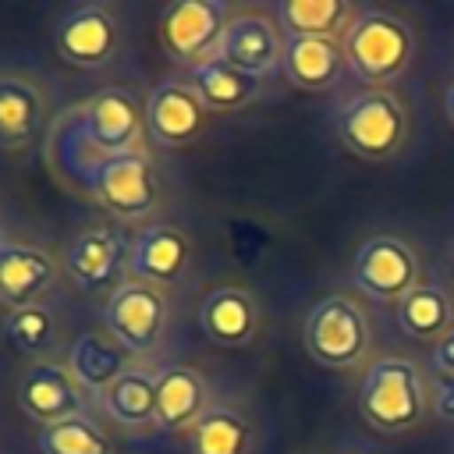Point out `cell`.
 Returning <instances> with one entry per match:
<instances>
[{
  "mask_svg": "<svg viewBox=\"0 0 454 454\" xmlns=\"http://www.w3.org/2000/svg\"><path fill=\"white\" fill-rule=\"evenodd\" d=\"M209 408V383L195 365L167 362L156 369V426L163 433H192Z\"/></svg>",
  "mask_w": 454,
  "mask_h": 454,
  "instance_id": "ac0fdd59",
  "label": "cell"
},
{
  "mask_svg": "<svg viewBox=\"0 0 454 454\" xmlns=\"http://www.w3.org/2000/svg\"><path fill=\"white\" fill-rule=\"evenodd\" d=\"M433 365H436L443 376H454V326L433 344Z\"/></svg>",
  "mask_w": 454,
  "mask_h": 454,
  "instance_id": "f1b7e54d",
  "label": "cell"
},
{
  "mask_svg": "<svg viewBox=\"0 0 454 454\" xmlns=\"http://www.w3.org/2000/svg\"><path fill=\"white\" fill-rule=\"evenodd\" d=\"M50 124V92L25 71H0V149H32Z\"/></svg>",
  "mask_w": 454,
  "mask_h": 454,
  "instance_id": "2e32d148",
  "label": "cell"
},
{
  "mask_svg": "<svg viewBox=\"0 0 454 454\" xmlns=\"http://www.w3.org/2000/svg\"><path fill=\"white\" fill-rule=\"evenodd\" d=\"M4 337L18 355L43 362V358H57L60 340H64V323H60V312L50 301L25 305V309H7Z\"/></svg>",
  "mask_w": 454,
  "mask_h": 454,
  "instance_id": "cb8c5ba5",
  "label": "cell"
},
{
  "mask_svg": "<svg viewBox=\"0 0 454 454\" xmlns=\"http://www.w3.org/2000/svg\"><path fill=\"white\" fill-rule=\"evenodd\" d=\"M348 67L340 39H312V35H284L280 71L291 85L305 92H323L340 82Z\"/></svg>",
  "mask_w": 454,
  "mask_h": 454,
  "instance_id": "ffe728a7",
  "label": "cell"
},
{
  "mask_svg": "<svg viewBox=\"0 0 454 454\" xmlns=\"http://www.w3.org/2000/svg\"><path fill=\"white\" fill-rule=\"evenodd\" d=\"M443 110H447V121L454 124V85L447 89V99H443Z\"/></svg>",
  "mask_w": 454,
  "mask_h": 454,
  "instance_id": "4dcf8cb0",
  "label": "cell"
},
{
  "mask_svg": "<svg viewBox=\"0 0 454 454\" xmlns=\"http://www.w3.org/2000/svg\"><path fill=\"white\" fill-rule=\"evenodd\" d=\"M280 57H284V35L270 14L252 11V7H241L231 14L223 39L216 46V60L238 71L270 78L273 71H280Z\"/></svg>",
  "mask_w": 454,
  "mask_h": 454,
  "instance_id": "e0dca14e",
  "label": "cell"
},
{
  "mask_svg": "<svg viewBox=\"0 0 454 454\" xmlns=\"http://www.w3.org/2000/svg\"><path fill=\"white\" fill-rule=\"evenodd\" d=\"M188 82H192V89L199 92V99L206 103L209 114L245 110L262 96V85H266V78L238 71V67H231V64H223L216 57L188 67Z\"/></svg>",
  "mask_w": 454,
  "mask_h": 454,
  "instance_id": "44dd1931",
  "label": "cell"
},
{
  "mask_svg": "<svg viewBox=\"0 0 454 454\" xmlns=\"http://www.w3.org/2000/svg\"><path fill=\"white\" fill-rule=\"evenodd\" d=\"M436 415L454 422V376H447L440 387H436Z\"/></svg>",
  "mask_w": 454,
  "mask_h": 454,
  "instance_id": "f546056e",
  "label": "cell"
},
{
  "mask_svg": "<svg viewBox=\"0 0 454 454\" xmlns=\"http://www.w3.org/2000/svg\"><path fill=\"white\" fill-rule=\"evenodd\" d=\"M78 135L92 153L117 156V153H142L149 128H145V99L131 85H103L71 114Z\"/></svg>",
  "mask_w": 454,
  "mask_h": 454,
  "instance_id": "8992f818",
  "label": "cell"
},
{
  "mask_svg": "<svg viewBox=\"0 0 454 454\" xmlns=\"http://www.w3.org/2000/svg\"><path fill=\"white\" fill-rule=\"evenodd\" d=\"M415 277H419L415 248L390 234L369 238L351 259V284L372 301H401L415 287Z\"/></svg>",
  "mask_w": 454,
  "mask_h": 454,
  "instance_id": "4fadbf2b",
  "label": "cell"
},
{
  "mask_svg": "<svg viewBox=\"0 0 454 454\" xmlns=\"http://www.w3.org/2000/svg\"><path fill=\"white\" fill-rule=\"evenodd\" d=\"M301 337L323 369H355L369 351V319L351 298L330 294L309 309Z\"/></svg>",
  "mask_w": 454,
  "mask_h": 454,
  "instance_id": "ba28073f",
  "label": "cell"
},
{
  "mask_svg": "<svg viewBox=\"0 0 454 454\" xmlns=\"http://www.w3.org/2000/svg\"><path fill=\"white\" fill-rule=\"evenodd\" d=\"M67 365L78 376V383L99 401V394L131 369V355L110 333H82L67 348Z\"/></svg>",
  "mask_w": 454,
  "mask_h": 454,
  "instance_id": "603a6c76",
  "label": "cell"
},
{
  "mask_svg": "<svg viewBox=\"0 0 454 454\" xmlns=\"http://www.w3.org/2000/svg\"><path fill=\"white\" fill-rule=\"evenodd\" d=\"M18 408L43 426H57V422H67V419H82V415H92L96 408V397L78 383V376L71 372L67 362L60 358H43V362H32L21 376H18Z\"/></svg>",
  "mask_w": 454,
  "mask_h": 454,
  "instance_id": "30bf717a",
  "label": "cell"
},
{
  "mask_svg": "<svg viewBox=\"0 0 454 454\" xmlns=\"http://www.w3.org/2000/svg\"><path fill=\"white\" fill-rule=\"evenodd\" d=\"M64 266L43 245L4 241L0 245V301L7 309H25L46 301L60 287Z\"/></svg>",
  "mask_w": 454,
  "mask_h": 454,
  "instance_id": "9a60e30c",
  "label": "cell"
},
{
  "mask_svg": "<svg viewBox=\"0 0 454 454\" xmlns=\"http://www.w3.org/2000/svg\"><path fill=\"white\" fill-rule=\"evenodd\" d=\"M128 248L124 234L114 223H89L60 252L64 277L85 294H114L128 280Z\"/></svg>",
  "mask_w": 454,
  "mask_h": 454,
  "instance_id": "9c48e42d",
  "label": "cell"
},
{
  "mask_svg": "<svg viewBox=\"0 0 454 454\" xmlns=\"http://www.w3.org/2000/svg\"><path fill=\"white\" fill-rule=\"evenodd\" d=\"M206 117H209V110L188 78H174V74L160 78L145 96L149 142H156L163 149H177V145L195 142L206 128Z\"/></svg>",
  "mask_w": 454,
  "mask_h": 454,
  "instance_id": "5bb4252c",
  "label": "cell"
},
{
  "mask_svg": "<svg viewBox=\"0 0 454 454\" xmlns=\"http://www.w3.org/2000/svg\"><path fill=\"white\" fill-rule=\"evenodd\" d=\"M53 160L99 206H106L121 220H142L160 202V174L145 149L117 153V156L92 153L71 117H67V124H60L53 131Z\"/></svg>",
  "mask_w": 454,
  "mask_h": 454,
  "instance_id": "6da1fadb",
  "label": "cell"
},
{
  "mask_svg": "<svg viewBox=\"0 0 454 454\" xmlns=\"http://www.w3.org/2000/svg\"><path fill=\"white\" fill-rule=\"evenodd\" d=\"M192 454H255V426L234 404H213L188 433Z\"/></svg>",
  "mask_w": 454,
  "mask_h": 454,
  "instance_id": "d4e9b609",
  "label": "cell"
},
{
  "mask_svg": "<svg viewBox=\"0 0 454 454\" xmlns=\"http://www.w3.org/2000/svg\"><path fill=\"white\" fill-rule=\"evenodd\" d=\"M199 323L206 330V337L220 348H248L259 337L262 326V312H259V298L248 287L238 284H223L216 291H209L199 305Z\"/></svg>",
  "mask_w": 454,
  "mask_h": 454,
  "instance_id": "d6986e66",
  "label": "cell"
},
{
  "mask_svg": "<svg viewBox=\"0 0 454 454\" xmlns=\"http://www.w3.org/2000/svg\"><path fill=\"white\" fill-rule=\"evenodd\" d=\"M103 415L124 429L153 433L156 426V369L131 365L124 376H117L96 401Z\"/></svg>",
  "mask_w": 454,
  "mask_h": 454,
  "instance_id": "7402d4cb",
  "label": "cell"
},
{
  "mask_svg": "<svg viewBox=\"0 0 454 454\" xmlns=\"http://www.w3.org/2000/svg\"><path fill=\"white\" fill-rule=\"evenodd\" d=\"M450 259H454V241H450Z\"/></svg>",
  "mask_w": 454,
  "mask_h": 454,
  "instance_id": "1f68e13d",
  "label": "cell"
},
{
  "mask_svg": "<svg viewBox=\"0 0 454 454\" xmlns=\"http://www.w3.org/2000/svg\"><path fill=\"white\" fill-rule=\"evenodd\" d=\"M39 454H117V443L99 426L96 415L67 419L57 426H43L35 433Z\"/></svg>",
  "mask_w": 454,
  "mask_h": 454,
  "instance_id": "83f0119b",
  "label": "cell"
},
{
  "mask_svg": "<svg viewBox=\"0 0 454 454\" xmlns=\"http://www.w3.org/2000/svg\"><path fill=\"white\" fill-rule=\"evenodd\" d=\"M174 309L163 287L128 277L106 301H103V330L131 355L145 358L156 355L167 340Z\"/></svg>",
  "mask_w": 454,
  "mask_h": 454,
  "instance_id": "5b68a950",
  "label": "cell"
},
{
  "mask_svg": "<svg viewBox=\"0 0 454 454\" xmlns=\"http://www.w3.org/2000/svg\"><path fill=\"white\" fill-rule=\"evenodd\" d=\"M195 255V241L184 227L153 220L135 231L131 248H128V277L145 280L153 287H174L188 277Z\"/></svg>",
  "mask_w": 454,
  "mask_h": 454,
  "instance_id": "7c38bea8",
  "label": "cell"
},
{
  "mask_svg": "<svg viewBox=\"0 0 454 454\" xmlns=\"http://www.w3.org/2000/svg\"><path fill=\"white\" fill-rule=\"evenodd\" d=\"M53 50L64 64L78 71H103L117 60L124 46V18L117 4L103 0H85L71 4L57 21H53Z\"/></svg>",
  "mask_w": 454,
  "mask_h": 454,
  "instance_id": "277c9868",
  "label": "cell"
},
{
  "mask_svg": "<svg viewBox=\"0 0 454 454\" xmlns=\"http://www.w3.org/2000/svg\"><path fill=\"white\" fill-rule=\"evenodd\" d=\"M344 43L348 67L369 82V85H387L397 74L408 71L415 57V32L408 21L387 11H358Z\"/></svg>",
  "mask_w": 454,
  "mask_h": 454,
  "instance_id": "3957f363",
  "label": "cell"
},
{
  "mask_svg": "<svg viewBox=\"0 0 454 454\" xmlns=\"http://www.w3.org/2000/svg\"><path fill=\"white\" fill-rule=\"evenodd\" d=\"M333 128L362 160H387L404 145L408 114L387 89H362L333 110Z\"/></svg>",
  "mask_w": 454,
  "mask_h": 454,
  "instance_id": "52a82bcc",
  "label": "cell"
},
{
  "mask_svg": "<svg viewBox=\"0 0 454 454\" xmlns=\"http://www.w3.org/2000/svg\"><path fill=\"white\" fill-rule=\"evenodd\" d=\"M273 14H277V25L284 28V35L344 39L358 11L344 0H280L273 7Z\"/></svg>",
  "mask_w": 454,
  "mask_h": 454,
  "instance_id": "484cf974",
  "label": "cell"
},
{
  "mask_svg": "<svg viewBox=\"0 0 454 454\" xmlns=\"http://www.w3.org/2000/svg\"><path fill=\"white\" fill-rule=\"evenodd\" d=\"M454 319V305L447 298L443 287L436 284H415L401 301H397V326L411 337V340H440L450 330Z\"/></svg>",
  "mask_w": 454,
  "mask_h": 454,
  "instance_id": "4316f807",
  "label": "cell"
},
{
  "mask_svg": "<svg viewBox=\"0 0 454 454\" xmlns=\"http://www.w3.org/2000/svg\"><path fill=\"white\" fill-rule=\"evenodd\" d=\"M231 14L227 0H177L160 14V46L174 64L195 67L216 57Z\"/></svg>",
  "mask_w": 454,
  "mask_h": 454,
  "instance_id": "8fae6325",
  "label": "cell"
},
{
  "mask_svg": "<svg viewBox=\"0 0 454 454\" xmlns=\"http://www.w3.org/2000/svg\"><path fill=\"white\" fill-rule=\"evenodd\" d=\"M426 380L408 358H376L358 387V411L380 433L415 429L426 415Z\"/></svg>",
  "mask_w": 454,
  "mask_h": 454,
  "instance_id": "7a4b0ae2",
  "label": "cell"
}]
</instances>
